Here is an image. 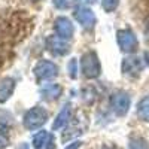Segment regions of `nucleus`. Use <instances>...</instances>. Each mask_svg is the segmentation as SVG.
I'll list each match as a JSON object with an SVG mask.
<instances>
[{
  "label": "nucleus",
  "instance_id": "nucleus-9",
  "mask_svg": "<svg viewBox=\"0 0 149 149\" xmlns=\"http://www.w3.org/2000/svg\"><path fill=\"white\" fill-rule=\"evenodd\" d=\"M74 18L84 29H91L95 22V15L90 8H78L74 12Z\"/></svg>",
  "mask_w": 149,
  "mask_h": 149
},
{
  "label": "nucleus",
  "instance_id": "nucleus-3",
  "mask_svg": "<svg viewBox=\"0 0 149 149\" xmlns=\"http://www.w3.org/2000/svg\"><path fill=\"white\" fill-rule=\"evenodd\" d=\"M116 40H118V45L121 48V51L127 52V54L134 52L136 49H137V46H139L137 37H136V34L131 30H118Z\"/></svg>",
  "mask_w": 149,
  "mask_h": 149
},
{
  "label": "nucleus",
  "instance_id": "nucleus-4",
  "mask_svg": "<svg viewBox=\"0 0 149 149\" xmlns=\"http://www.w3.org/2000/svg\"><path fill=\"white\" fill-rule=\"evenodd\" d=\"M146 63L143 61L142 57H137V55H130V57H125L122 60V73L125 76H139L140 72L145 69Z\"/></svg>",
  "mask_w": 149,
  "mask_h": 149
},
{
  "label": "nucleus",
  "instance_id": "nucleus-18",
  "mask_svg": "<svg viewBox=\"0 0 149 149\" xmlns=\"http://www.w3.org/2000/svg\"><path fill=\"white\" fill-rule=\"evenodd\" d=\"M119 5V0H102V6L106 12H113Z\"/></svg>",
  "mask_w": 149,
  "mask_h": 149
},
{
  "label": "nucleus",
  "instance_id": "nucleus-12",
  "mask_svg": "<svg viewBox=\"0 0 149 149\" xmlns=\"http://www.w3.org/2000/svg\"><path fill=\"white\" fill-rule=\"evenodd\" d=\"M69 119H70V104H64L52 124V130H60L61 127H64L69 122Z\"/></svg>",
  "mask_w": 149,
  "mask_h": 149
},
{
  "label": "nucleus",
  "instance_id": "nucleus-2",
  "mask_svg": "<svg viewBox=\"0 0 149 149\" xmlns=\"http://www.w3.org/2000/svg\"><path fill=\"white\" fill-rule=\"evenodd\" d=\"M48 119V112L40 107V106H34L29 109L24 115V127L27 130H36L40 128Z\"/></svg>",
  "mask_w": 149,
  "mask_h": 149
},
{
  "label": "nucleus",
  "instance_id": "nucleus-7",
  "mask_svg": "<svg viewBox=\"0 0 149 149\" xmlns=\"http://www.w3.org/2000/svg\"><path fill=\"white\" fill-rule=\"evenodd\" d=\"M46 46L49 49V52L54 54V55H64L70 49L66 39H63V37H60V36H49L48 40H46Z\"/></svg>",
  "mask_w": 149,
  "mask_h": 149
},
{
  "label": "nucleus",
  "instance_id": "nucleus-17",
  "mask_svg": "<svg viewBox=\"0 0 149 149\" xmlns=\"http://www.w3.org/2000/svg\"><path fill=\"white\" fill-rule=\"evenodd\" d=\"M67 73L72 79H76L78 78V60L76 58H72L67 64Z\"/></svg>",
  "mask_w": 149,
  "mask_h": 149
},
{
  "label": "nucleus",
  "instance_id": "nucleus-25",
  "mask_svg": "<svg viewBox=\"0 0 149 149\" xmlns=\"http://www.w3.org/2000/svg\"><path fill=\"white\" fill-rule=\"evenodd\" d=\"M19 149H21V148H19ZM22 149H29V146H27V145H22Z\"/></svg>",
  "mask_w": 149,
  "mask_h": 149
},
{
  "label": "nucleus",
  "instance_id": "nucleus-23",
  "mask_svg": "<svg viewBox=\"0 0 149 149\" xmlns=\"http://www.w3.org/2000/svg\"><path fill=\"white\" fill-rule=\"evenodd\" d=\"M102 149H116V148H113V146H104V148H102Z\"/></svg>",
  "mask_w": 149,
  "mask_h": 149
},
{
  "label": "nucleus",
  "instance_id": "nucleus-1",
  "mask_svg": "<svg viewBox=\"0 0 149 149\" xmlns=\"http://www.w3.org/2000/svg\"><path fill=\"white\" fill-rule=\"evenodd\" d=\"M81 72L88 79H95L100 76L102 64H100V60H98L95 52L88 51L81 57Z\"/></svg>",
  "mask_w": 149,
  "mask_h": 149
},
{
  "label": "nucleus",
  "instance_id": "nucleus-15",
  "mask_svg": "<svg viewBox=\"0 0 149 149\" xmlns=\"http://www.w3.org/2000/svg\"><path fill=\"white\" fill-rule=\"evenodd\" d=\"M76 0H52V5L60 9V10H66V9H70L74 6Z\"/></svg>",
  "mask_w": 149,
  "mask_h": 149
},
{
  "label": "nucleus",
  "instance_id": "nucleus-24",
  "mask_svg": "<svg viewBox=\"0 0 149 149\" xmlns=\"http://www.w3.org/2000/svg\"><path fill=\"white\" fill-rule=\"evenodd\" d=\"M85 2H86V3H95L97 0H85Z\"/></svg>",
  "mask_w": 149,
  "mask_h": 149
},
{
  "label": "nucleus",
  "instance_id": "nucleus-19",
  "mask_svg": "<svg viewBox=\"0 0 149 149\" xmlns=\"http://www.w3.org/2000/svg\"><path fill=\"white\" fill-rule=\"evenodd\" d=\"M8 145H9V136L3 128H0V149L6 148Z\"/></svg>",
  "mask_w": 149,
  "mask_h": 149
},
{
  "label": "nucleus",
  "instance_id": "nucleus-8",
  "mask_svg": "<svg viewBox=\"0 0 149 149\" xmlns=\"http://www.w3.org/2000/svg\"><path fill=\"white\" fill-rule=\"evenodd\" d=\"M55 31L60 37H63V39H70V37L73 36L74 33V27H73V24L69 18L66 17H58L55 19Z\"/></svg>",
  "mask_w": 149,
  "mask_h": 149
},
{
  "label": "nucleus",
  "instance_id": "nucleus-16",
  "mask_svg": "<svg viewBox=\"0 0 149 149\" xmlns=\"http://www.w3.org/2000/svg\"><path fill=\"white\" fill-rule=\"evenodd\" d=\"M130 149H149V145L146 143V140L140 139V137H133L128 143Z\"/></svg>",
  "mask_w": 149,
  "mask_h": 149
},
{
  "label": "nucleus",
  "instance_id": "nucleus-6",
  "mask_svg": "<svg viewBox=\"0 0 149 149\" xmlns=\"http://www.w3.org/2000/svg\"><path fill=\"white\" fill-rule=\"evenodd\" d=\"M58 73V67L52 63V61H48V60H42L36 64L34 67V74L37 79L40 81H46V79H51L54 78L55 74Z\"/></svg>",
  "mask_w": 149,
  "mask_h": 149
},
{
  "label": "nucleus",
  "instance_id": "nucleus-11",
  "mask_svg": "<svg viewBox=\"0 0 149 149\" xmlns=\"http://www.w3.org/2000/svg\"><path fill=\"white\" fill-rule=\"evenodd\" d=\"M15 90V81L12 78H3L0 81V103L8 102Z\"/></svg>",
  "mask_w": 149,
  "mask_h": 149
},
{
  "label": "nucleus",
  "instance_id": "nucleus-21",
  "mask_svg": "<svg viewBox=\"0 0 149 149\" xmlns=\"http://www.w3.org/2000/svg\"><path fill=\"white\" fill-rule=\"evenodd\" d=\"M45 146H46V149H54V137H52V136H49V137H48Z\"/></svg>",
  "mask_w": 149,
  "mask_h": 149
},
{
  "label": "nucleus",
  "instance_id": "nucleus-14",
  "mask_svg": "<svg viewBox=\"0 0 149 149\" xmlns=\"http://www.w3.org/2000/svg\"><path fill=\"white\" fill-rule=\"evenodd\" d=\"M48 137H49V134H48L45 130H42V131H39V133H36V134L33 136V148H34V149L43 148L45 143H46V140H48Z\"/></svg>",
  "mask_w": 149,
  "mask_h": 149
},
{
  "label": "nucleus",
  "instance_id": "nucleus-20",
  "mask_svg": "<svg viewBox=\"0 0 149 149\" xmlns=\"http://www.w3.org/2000/svg\"><path fill=\"white\" fill-rule=\"evenodd\" d=\"M82 146V142L81 140H76V142H73V143H69V146H66L64 149H78Z\"/></svg>",
  "mask_w": 149,
  "mask_h": 149
},
{
  "label": "nucleus",
  "instance_id": "nucleus-5",
  "mask_svg": "<svg viewBox=\"0 0 149 149\" xmlns=\"http://www.w3.org/2000/svg\"><path fill=\"white\" fill-rule=\"evenodd\" d=\"M130 95L125 91H118L110 97V107L118 116H124L130 110Z\"/></svg>",
  "mask_w": 149,
  "mask_h": 149
},
{
  "label": "nucleus",
  "instance_id": "nucleus-26",
  "mask_svg": "<svg viewBox=\"0 0 149 149\" xmlns=\"http://www.w3.org/2000/svg\"><path fill=\"white\" fill-rule=\"evenodd\" d=\"M34 2H37V0H34Z\"/></svg>",
  "mask_w": 149,
  "mask_h": 149
},
{
  "label": "nucleus",
  "instance_id": "nucleus-22",
  "mask_svg": "<svg viewBox=\"0 0 149 149\" xmlns=\"http://www.w3.org/2000/svg\"><path fill=\"white\" fill-rule=\"evenodd\" d=\"M145 34H146V39L149 40V21H148V24H146V29H145Z\"/></svg>",
  "mask_w": 149,
  "mask_h": 149
},
{
  "label": "nucleus",
  "instance_id": "nucleus-10",
  "mask_svg": "<svg viewBox=\"0 0 149 149\" xmlns=\"http://www.w3.org/2000/svg\"><path fill=\"white\" fill-rule=\"evenodd\" d=\"M39 94H40V97L43 98V100H48V102L57 100V98L61 95V86L58 84H46L40 88Z\"/></svg>",
  "mask_w": 149,
  "mask_h": 149
},
{
  "label": "nucleus",
  "instance_id": "nucleus-13",
  "mask_svg": "<svg viewBox=\"0 0 149 149\" xmlns=\"http://www.w3.org/2000/svg\"><path fill=\"white\" fill-rule=\"evenodd\" d=\"M137 115L142 121L149 122V95L143 97L137 104Z\"/></svg>",
  "mask_w": 149,
  "mask_h": 149
}]
</instances>
